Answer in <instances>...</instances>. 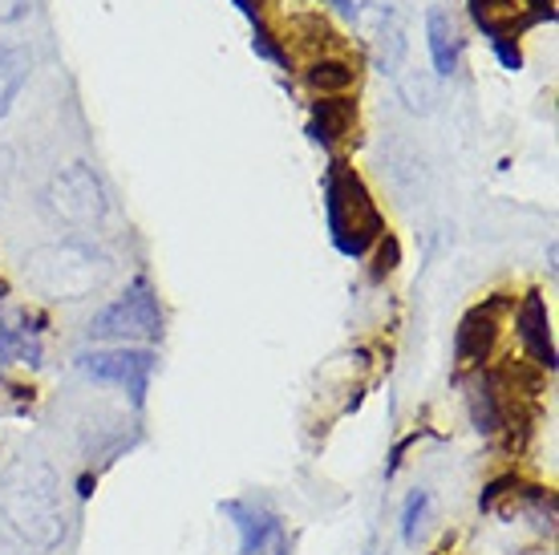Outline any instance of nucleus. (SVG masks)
I'll return each instance as SVG.
<instances>
[{"instance_id":"1a4fd4ad","label":"nucleus","mask_w":559,"mask_h":555,"mask_svg":"<svg viewBox=\"0 0 559 555\" xmlns=\"http://www.w3.org/2000/svg\"><path fill=\"white\" fill-rule=\"evenodd\" d=\"M239 528V555H288V535L280 519L260 503H224Z\"/></svg>"},{"instance_id":"2eb2a0df","label":"nucleus","mask_w":559,"mask_h":555,"mask_svg":"<svg viewBox=\"0 0 559 555\" xmlns=\"http://www.w3.org/2000/svg\"><path fill=\"white\" fill-rule=\"evenodd\" d=\"M28 73H33V54L25 45H0V118L9 114L13 97L25 90Z\"/></svg>"},{"instance_id":"f257e3e1","label":"nucleus","mask_w":559,"mask_h":555,"mask_svg":"<svg viewBox=\"0 0 559 555\" xmlns=\"http://www.w3.org/2000/svg\"><path fill=\"white\" fill-rule=\"evenodd\" d=\"M0 519L25 552L53 555L70 535L61 479L41 459H16L0 474Z\"/></svg>"},{"instance_id":"f03ea898","label":"nucleus","mask_w":559,"mask_h":555,"mask_svg":"<svg viewBox=\"0 0 559 555\" xmlns=\"http://www.w3.org/2000/svg\"><path fill=\"white\" fill-rule=\"evenodd\" d=\"M324 211H329V236L341 256H365L390 227L381 220L373 194L365 179L345 163V158H329L324 167Z\"/></svg>"},{"instance_id":"9b49d317","label":"nucleus","mask_w":559,"mask_h":555,"mask_svg":"<svg viewBox=\"0 0 559 555\" xmlns=\"http://www.w3.org/2000/svg\"><path fill=\"white\" fill-rule=\"evenodd\" d=\"M33 324H41V317H33L28 308L0 312V353L9 362L41 365V329H33Z\"/></svg>"},{"instance_id":"412c9836","label":"nucleus","mask_w":559,"mask_h":555,"mask_svg":"<svg viewBox=\"0 0 559 555\" xmlns=\"http://www.w3.org/2000/svg\"><path fill=\"white\" fill-rule=\"evenodd\" d=\"M28 13V0H0V25H16L25 21Z\"/></svg>"},{"instance_id":"4be33fe9","label":"nucleus","mask_w":559,"mask_h":555,"mask_svg":"<svg viewBox=\"0 0 559 555\" xmlns=\"http://www.w3.org/2000/svg\"><path fill=\"white\" fill-rule=\"evenodd\" d=\"M490 49L499 54V61H503V66H507L511 73L523 70V54H519V45H490Z\"/></svg>"},{"instance_id":"0eeeda50","label":"nucleus","mask_w":559,"mask_h":555,"mask_svg":"<svg viewBox=\"0 0 559 555\" xmlns=\"http://www.w3.org/2000/svg\"><path fill=\"white\" fill-rule=\"evenodd\" d=\"M78 369H82L90 381L127 389L134 402H142V398H146V386H151V374H154V353L151 349H134V345L94 349V353H82V357H78Z\"/></svg>"},{"instance_id":"6e6552de","label":"nucleus","mask_w":559,"mask_h":555,"mask_svg":"<svg viewBox=\"0 0 559 555\" xmlns=\"http://www.w3.org/2000/svg\"><path fill=\"white\" fill-rule=\"evenodd\" d=\"M507 312H511V292H495V296H487L483 305H475L459 320V329H454V362H459V369H478L495 353V341H499Z\"/></svg>"},{"instance_id":"7ed1b4c3","label":"nucleus","mask_w":559,"mask_h":555,"mask_svg":"<svg viewBox=\"0 0 559 555\" xmlns=\"http://www.w3.org/2000/svg\"><path fill=\"white\" fill-rule=\"evenodd\" d=\"M25 276L49 300H85L106 288L110 256L82 239H57V244L28 251Z\"/></svg>"},{"instance_id":"20e7f679","label":"nucleus","mask_w":559,"mask_h":555,"mask_svg":"<svg viewBox=\"0 0 559 555\" xmlns=\"http://www.w3.org/2000/svg\"><path fill=\"white\" fill-rule=\"evenodd\" d=\"M90 341H158L163 336V308H158V296H154L151 280L139 276L130 280L127 292L102 308L98 317L90 320Z\"/></svg>"},{"instance_id":"f3484780","label":"nucleus","mask_w":559,"mask_h":555,"mask_svg":"<svg viewBox=\"0 0 559 555\" xmlns=\"http://www.w3.org/2000/svg\"><path fill=\"white\" fill-rule=\"evenodd\" d=\"M293 25H296V33H300V42H305L308 49H321V57H333L336 33H333V25H329L324 16L305 13V16H296Z\"/></svg>"},{"instance_id":"f8f14e48","label":"nucleus","mask_w":559,"mask_h":555,"mask_svg":"<svg viewBox=\"0 0 559 555\" xmlns=\"http://www.w3.org/2000/svg\"><path fill=\"white\" fill-rule=\"evenodd\" d=\"M353 130H357V106H353L349 94L341 97H321L317 106H312V118H308V134L312 142H321V146H341V142L349 139Z\"/></svg>"},{"instance_id":"39448f33","label":"nucleus","mask_w":559,"mask_h":555,"mask_svg":"<svg viewBox=\"0 0 559 555\" xmlns=\"http://www.w3.org/2000/svg\"><path fill=\"white\" fill-rule=\"evenodd\" d=\"M45 211L49 220L61 227H94L106 215V191H102L98 175L82 163L57 170L53 182L45 187Z\"/></svg>"},{"instance_id":"6ab92c4d","label":"nucleus","mask_w":559,"mask_h":555,"mask_svg":"<svg viewBox=\"0 0 559 555\" xmlns=\"http://www.w3.org/2000/svg\"><path fill=\"white\" fill-rule=\"evenodd\" d=\"M252 49L260 57H267V61H276V66H284L288 70V49L276 42V33H267L260 21H252Z\"/></svg>"},{"instance_id":"b1692460","label":"nucleus","mask_w":559,"mask_h":555,"mask_svg":"<svg viewBox=\"0 0 559 555\" xmlns=\"http://www.w3.org/2000/svg\"><path fill=\"white\" fill-rule=\"evenodd\" d=\"M0 555H28V552H25V547H21V543H16V547H13V543H4V540H0Z\"/></svg>"},{"instance_id":"aec40b11","label":"nucleus","mask_w":559,"mask_h":555,"mask_svg":"<svg viewBox=\"0 0 559 555\" xmlns=\"http://www.w3.org/2000/svg\"><path fill=\"white\" fill-rule=\"evenodd\" d=\"M426 507H430V495L426 491H414L406 499V511H402V540L414 543V535H418L421 519H426Z\"/></svg>"},{"instance_id":"5701e85b","label":"nucleus","mask_w":559,"mask_h":555,"mask_svg":"<svg viewBox=\"0 0 559 555\" xmlns=\"http://www.w3.org/2000/svg\"><path fill=\"white\" fill-rule=\"evenodd\" d=\"M231 4H236V9L248 16V21H260V13H255V0H231Z\"/></svg>"},{"instance_id":"a211bd4d","label":"nucleus","mask_w":559,"mask_h":555,"mask_svg":"<svg viewBox=\"0 0 559 555\" xmlns=\"http://www.w3.org/2000/svg\"><path fill=\"white\" fill-rule=\"evenodd\" d=\"M373 248H378V260H373V272H369V276H373V284H381L385 276H393V272H397V260H402V244H397V239L385 232V236H381Z\"/></svg>"},{"instance_id":"ddd939ff","label":"nucleus","mask_w":559,"mask_h":555,"mask_svg":"<svg viewBox=\"0 0 559 555\" xmlns=\"http://www.w3.org/2000/svg\"><path fill=\"white\" fill-rule=\"evenodd\" d=\"M426 45H430V57H433V73H450L459 70V54H462V37H459V25H454V16L447 9H430L426 13Z\"/></svg>"},{"instance_id":"dca6fc26","label":"nucleus","mask_w":559,"mask_h":555,"mask_svg":"<svg viewBox=\"0 0 559 555\" xmlns=\"http://www.w3.org/2000/svg\"><path fill=\"white\" fill-rule=\"evenodd\" d=\"M471 422H475L478 434H499V430H503L499 398H495V386H490L487 374H483L475 386H471Z\"/></svg>"},{"instance_id":"4468645a","label":"nucleus","mask_w":559,"mask_h":555,"mask_svg":"<svg viewBox=\"0 0 559 555\" xmlns=\"http://www.w3.org/2000/svg\"><path fill=\"white\" fill-rule=\"evenodd\" d=\"M305 82L312 85L321 97H341L357 85V66H353L349 57H336V54L317 57V61L305 70Z\"/></svg>"},{"instance_id":"423d86ee","label":"nucleus","mask_w":559,"mask_h":555,"mask_svg":"<svg viewBox=\"0 0 559 555\" xmlns=\"http://www.w3.org/2000/svg\"><path fill=\"white\" fill-rule=\"evenodd\" d=\"M466 13L490 45H519L527 28L556 21V0H466Z\"/></svg>"},{"instance_id":"9d476101","label":"nucleus","mask_w":559,"mask_h":555,"mask_svg":"<svg viewBox=\"0 0 559 555\" xmlns=\"http://www.w3.org/2000/svg\"><path fill=\"white\" fill-rule=\"evenodd\" d=\"M515 329H519L523 349H527V357H532L539 369L551 374V369H556V336H551V312H547L544 292H527V296H523Z\"/></svg>"}]
</instances>
